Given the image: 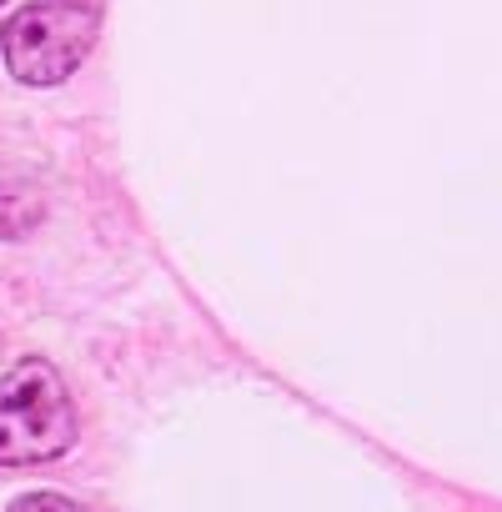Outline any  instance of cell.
<instances>
[{
	"mask_svg": "<svg viewBox=\"0 0 502 512\" xmlns=\"http://www.w3.org/2000/svg\"><path fill=\"white\" fill-rule=\"evenodd\" d=\"M0 6H6V0H0Z\"/></svg>",
	"mask_w": 502,
	"mask_h": 512,
	"instance_id": "4",
	"label": "cell"
},
{
	"mask_svg": "<svg viewBox=\"0 0 502 512\" xmlns=\"http://www.w3.org/2000/svg\"><path fill=\"white\" fill-rule=\"evenodd\" d=\"M76 402L46 357H26L0 377V467H31L71 452Z\"/></svg>",
	"mask_w": 502,
	"mask_h": 512,
	"instance_id": "2",
	"label": "cell"
},
{
	"mask_svg": "<svg viewBox=\"0 0 502 512\" xmlns=\"http://www.w3.org/2000/svg\"><path fill=\"white\" fill-rule=\"evenodd\" d=\"M6 512H91V507H81V502H71V497H61V492H26V497H16Z\"/></svg>",
	"mask_w": 502,
	"mask_h": 512,
	"instance_id": "3",
	"label": "cell"
},
{
	"mask_svg": "<svg viewBox=\"0 0 502 512\" xmlns=\"http://www.w3.org/2000/svg\"><path fill=\"white\" fill-rule=\"evenodd\" d=\"M101 0H31L0 26V56L21 86H61L101 36Z\"/></svg>",
	"mask_w": 502,
	"mask_h": 512,
	"instance_id": "1",
	"label": "cell"
}]
</instances>
